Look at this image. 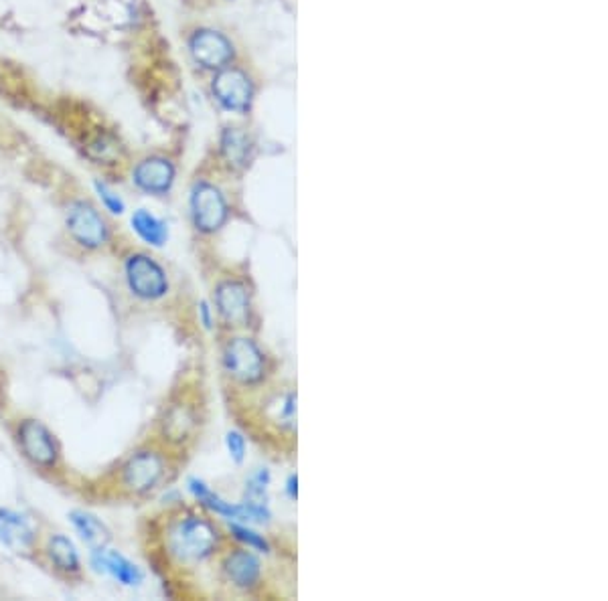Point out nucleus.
I'll return each instance as SVG.
<instances>
[{
  "instance_id": "nucleus-1",
  "label": "nucleus",
  "mask_w": 608,
  "mask_h": 601,
  "mask_svg": "<svg viewBox=\"0 0 608 601\" xmlns=\"http://www.w3.org/2000/svg\"><path fill=\"white\" fill-rule=\"evenodd\" d=\"M162 547L170 561L197 567L213 559L224 547V530L209 514L191 509L173 512L162 529Z\"/></svg>"
},
{
  "instance_id": "nucleus-2",
  "label": "nucleus",
  "mask_w": 608,
  "mask_h": 601,
  "mask_svg": "<svg viewBox=\"0 0 608 601\" xmlns=\"http://www.w3.org/2000/svg\"><path fill=\"white\" fill-rule=\"evenodd\" d=\"M170 456L159 445H142L128 453L118 468V488L128 496H149L167 482Z\"/></svg>"
},
{
  "instance_id": "nucleus-3",
  "label": "nucleus",
  "mask_w": 608,
  "mask_h": 601,
  "mask_svg": "<svg viewBox=\"0 0 608 601\" xmlns=\"http://www.w3.org/2000/svg\"><path fill=\"white\" fill-rule=\"evenodd\" d=\"M221 368L231 385L250 389L266 379L268 357L252 337L236 332L221 347Z\"/></svg>"
},
{
  "instance_id": "nucleus-4",
  "label": "nucleus",
  "mask_w": 608,
  "mask_h": 601,
  "mask_svg": "<svg viewBox=\"0 0 608 601\" xmlns=\"http://www.w3.org/2000/svg\"><path fill=\"white\" fill-rule=\"evenodd\" d=\"M124 281L130 296L140 302H160L169 296L170 280L157 257L149 252H130L124 257Z\"/></svg>"
},
{
  "instance_id": "nucleus-5",
  "label": "nucleus",
  "mask_w": 608,
  "mask_h": 601,
  "mask_svg": "<svg viewBox=\"0 0 608 601\" xmlns=\"http://www.w3.org/2000/svg\"><path fill=\"white\" fill-rule=\"evenodd\" d=\"M65 231L73 245L82 247L83 252H100L112 239V227H110L106 215L85 199L67 205Z\"/></svg>"
},
{
  "instance_id": "nucleus-6",
  "label": "nucleus",
  "mask_w": 608,
  "mask_h": 601,
  "mask_svg": "<svg viewBox=\"0 0 608 601\" xmlns=\"http://www.w3.org/2000/svg\"><path fill=\"white\" fill-rule=\"evenodd\" d=\"M16 445L23 458L39 472H53L62 463V445L55 434L37 417L19 419L14 429Z\"/></svg>"
},
{
  "instance_id": "nucleus-7",
  "label": "nucleus",
  "mask_w": 608,
  "mask_h": 601,
  "mask_svg": "<svg viewBox=\"0 0 608 601\" xmlns=\"http://www.w3.org/2000/svg\"><path fill=\"white\" fill-rule=\"evenodd\" d=\"M213 306H216L219 322L227 330H246L252 322V291L244 280L234 276L219 280L213 290Z\"/></svg>"
},
{
  "instance_id": "nucleus-8",
  "label": "nucleus",
  "mask_w": 608,
  "mask_h": 601,
  "mask_svg": "<svg viewBox=\"0 0 608 601\" xmlns=\"http://www.w3.org/2000/svg\"><path fill=\"white\" fill-rule=\"evenodd\" d=\"M189 211L193 227L203 235H216L229 221V205L226 195L209 180H199L191 188Z\"/></svg>"
},
{
  "instance_id": "nucleus-9",
  "label": "nucleus",
  "mask_w": 608,
  "mask_h": 601,
  "mask_svg": "<svg viewBox=\"0 0 608 601\" xmlns=\"http://www.w3.org/2000/svg\"><path fill=\"white\" fill-rule=\"evenodd\" d=\"M201 427V414L197 403L181 397L170 403L160 419V440L169 445H185L195 440Z\"/></svg>"
},
{
  "instance_id": "nucleus-10",
  "label": "nucleus",
  "mask_w": 608,
  "mask_h": 601,
  "mask_svg": "<svg viewBox=\"0 0 608 601\" xmlns=\"http://www.w3.org/2000/svg\"><path fill=\"white\" fill-rule=\"evenodd\" d=\"M221 575L229 583L231 587L239 591H254L256 587L262 586V575H264V565L260 557L256 555L252 549L244 545L227 549L221 555Z\"/></svg>"
},
{
  "instance_id": "nucleus-11",
  "label": "nucleus",
  "mask_w": 608,
  "mask_h": 601,
  "mask_svg": "<svg viewBox=\"0 0 608 601\" xmlns=\"http://www.w3.org/2000/svg\"><path fill=\"white\" fill-rule=\"evenodd\" d=\"M211 91L221 108L237 111V114H244V111L250 110L254 100V85L250 77H247L246 72L229 65L219 70L213 77Z\"/></svg>"
},
{
  "instance_id": "nucleus-12",
  "label": "nucleus",
  "mask_w": 608,
  "mask_h": 601,
  "mask_svg": "<svg viewBox=\"0 0 608 601\" xmlns=\"http://www.w3.org/2000/svg\"><path fill=\"white\" fill-rule=\"evenodd\" d=\"M177 168L165 157H147L139 160L132 168V185L144 195L165 196L175 185Z\"/></svg>"
},
{
  "instance_id": "nucleus-13",
  "label": "nucleus",
  "mask_w": 608,
  "mask_h": 601,
  "mask_svg": "<svg viewBox=\"0 0 608 601\" xmlns=\"http://www.w3.org/2000/svg\"><path fill=\"white\" fill-rule=\"evenodd\" d=\"M189 51L195 59L205 70H224L229 65L231 57H234V45L224 35V33L213 29H199L193 33L189 41Z\"/></svg>"
},
{
  "instance_id": "nucleus-14",
  "label": "nucleus",
  "mask_w": 608,
  "mask_h": 601,
  "mask_svg": "<svg viewBox=\"0 0 608 601\" xmlns=\"http://www.w3.org/2000/svg\"><path fill=\"white\" fill-rule=\"evenodd\" d=\"M90 567L100 575L114 579L124 587H140L144 581V573L139 565L128 559L126 555L114 549L101 547L90 551Z\"/></svg>"
},
{
  "instance_id": "nucleus-15",
  "label": "nucleus",
  "mask_w": 608,
  "mask_h": 601,
  "mask_svg": "<svg viewBox=\"0 0 608 601\" xmlns=\"http://www.w3.org/2000/svg\"><path fill=\"white\" fill-rule=\"evenodd\" d=\"M37 539L39 532L27 514L0 509V545L14 553H29L35 549Z\"/></svg>"
},
{
  "instance_id": "nucleus-16",
  "label": "nucleus",
  "mask_w": 608,
  "mask_h": 601,
  "mask_svg": "<svg viewBox=\"0 0 608 601\" xmlns=\"http://www.w3.org/2000/svg\"><path fill=\"white\" fill-rule=\"evenodd\" d=\"M43 555L53 569L63 577H80L83 571L80 549L65 532H49L43 543Z\"/></svg>"
},
{
  "instance_id": "nucleus-17",
  "label": "nucleus",
  "mask_w": 608,
  "mask_h": 601,
  "mask_svg": "<svg viewBox=\"0 0 608 601\" xmlns=\"http://www.w3.org/2000/svg\"><path fill=\"white\" fill-rule=\"evenodd\" d=\"M70 522L73 530L77 532V537L82 539V543L88 547L90 551L108 547L110 540H112V532L106 527V522L88 510H72Z\"/></svg>"
},
{
  "instance_id": "nucleus-18",
  "label": "nucleus",
  "mask_w": 608,
  "mask_h": 601,
  "mask_svg": "<svg viewBox=\"0 0 608 601\" xmlns=\"http://www.w3.org/2000/svg\"><path fill=\"white\" fill-rule=\"evenodd\" d=\"M266 422L276 425L280 432L294 429L296 424V393L293 389L276 391L266 399V409H264Z\"/></svg>"
},
{
  "instance_id": "nucleus-19",
  "label": "nucleus",
  "mask_w": 608,
  "mask_h": 601,
  "mask_svg": "<svg viewBox=\"0 0 608 601\" xmlns=\"http://www.w3.org/2000/svg\"><path fill=\"white\" fill-rule=\"evenodd\" d=\"M130 225L140 242H144L149 247L159 249L169 242V225L147 209L134 211L130 217Z\"/></svg>"
},
{
  "instance_id": "nucleus-20",
  "label": "nucleus",
  "mask_w": 608,
  "mask_h": 601,
  "mask_svg": "<svg viewBox=\"0 0 608 601\" xmlns=\"http://www.w3.org/2000/svg\"><path fill=\"white\" fill-rule=\"evenodd\" d=\"M221 154H224L227 165L244 168L252 160V142L247 134L237 130V128H227L221 136Z\"/></svg>"
},
{
  "instance_id": "nucleus-21",
  "label": "nucleus",
  "mask_w": 608,
  "mask_h": 601,
  "mask_svg": "<svg viewBox=\"0 0 608 601\" xmlns=\"http://www.w3.org/2000/svg\"><path fill=\"white\" fill-rule=\"evenodd\" d=\"M229 537L237 540L239 545L252 549V551H258V553H270L272 551L268 539L260 535L258 530H254L250 525H247V522H231Z\"/></svg>"
},
{
  "instance_id": "nucleus-22",
  "label": "nucleus",
  "mask_w": 608,
  "mask_h": 601,
  "mask_svg": "<svg viewBox=\"0 0 608 601\" xmlns=\"http://www.w3.org/2000/svg\"><path fill=\"white\" fill-rule=\"evenodd\" d=\"M272 482V474L268 468H260L256 470L254 474L247 478L246 482V498L247 501H262L266 502V494H268V486Z\"/></svg>"
},
{
  "instance_id": "nucleus-23",
  "label": "nucleus",
  "mask_w": 608,
  "mask_h": 601,
  "mask_svg": "<svg viewBox=\"0 0 608 601\" xmlns=\"http://www.w3.org/2000/svg\"><path fill=\"white\" fill-rule=\"evenodd\" d=\"M93 188H96V195H98V199L101 203V207L106 209V213L110 215H124L126 211V203L122 196H120L112 186L106 185V183H101V180H96V185H93Z\"/></svg>"
},
{
  "instance_id": "nucleus-24",
  "label": "nucleus",
  "mask_w": 608,
  "mask_h": 601,
  "mask_svg": "<svg viewBox=\"0 0 608 601\" xmlns=\"http://www.w3.org/2000/svg\"><path fill=\"white\" fill-rule=\"evenodd\" d=\"M226 445H227L229 458L234 460L236 463H244L246 450H247V444H246L244 434L237 432V429H229L227 435H226Z\"/></svg>"
},
{
  "instance_id": "nucleus-25",
  "label": "nucleus",
  "mask_w": 608,
  "mask_h": 601,
  "mask_svg": "<svg viewBox=\"0 0 608 601\" xmlns=\"http://www.w3.org/2000/svg\"><path fill=\"white\" fill-rule=\"evenodd\" d=\"M197 314H199V322L203 324V329L205 330H213V324H216V314H213L211 304L209 302H201Z\"/></svg>"
},
{
  "instance_id": "nucleus-26",
  "label": "nucleus",
  "mask_w": 608,
  "mask_h": 601,
  "mask_svg": "<svg viewBox=\"0 0 608 601\" xmlns=\"http://www.w3.org/2000/svg\"><path fill=\"white\" fill-rule=\"evenodd\" d=\"M286 494H288L290 501H296V496H298V478H296V474H293V476L288 478Z\"/></svg>"
}]
</instances>
